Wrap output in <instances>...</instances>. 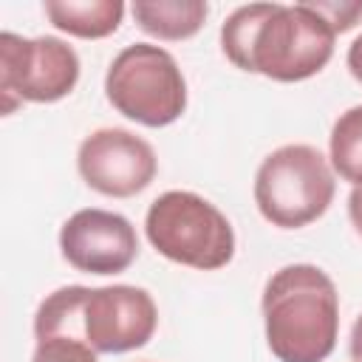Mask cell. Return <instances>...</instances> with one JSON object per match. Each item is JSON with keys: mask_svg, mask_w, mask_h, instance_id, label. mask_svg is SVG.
<instances>
[{"mask_svg": "<svg viewBox=\"0 0 362 362\" xmlns=\"http://www.w3.org/2000/svg\"><path fill=\"white\" fill-rule=\"evenodd\" d=\"M337 31L305 3L238 6L221 25L226 59L274 82H303L334 57Z\"/></svg>", "mask_w": 362, "mask_h": 362, "instance_id": "1", "label": "cell"}, {"mask_svg": "<svg viewBox=\"0 0 362 362\" xmlns=\"http://www.w3.org/2000/svg\"><path fill=\"white\" fill-rule=\"evenodd\" d=\"M158 325L150 291L139 286H62L34 314V337H71L96 354H124L147 345Z\"/></svg>", "mask_w": 362, "mask_h": 362, "instance_id": "2", "label": "cell"}, {"mask_svg": "<svg viewBox=\"0 0 362 362\" xmlns=\"http://www.w3.org/2000/svg\"><path fill=\"white\" fill-rule=\"evenodd\" d=\"M263 325L280 362H325L339 334L334 280L311 263L277 269L263 288Z\"/></svg>", "mask_w": 362, "mask_h": 362, "instance_id": "3", "label": "cell"}, {"mask_svg": "<svg viewBox=\"0 0 362 362\" xmlns=\"http://www.w3.org/2000/svg\"><path fill=\"white\" fill-rule=\"evenodd\" d=\"M144 232L158 255L189 269L215 272L235 255V232L226 215L187 189L158 195L147 209Z\"/></svg>", "mask_w": 362, "mask_h": 362, "instance_id": "4", "label": "cell"}, {"mask_svg": "<svg viewBox=\"0 0 362 362\" xmlns=\"http://www.w3.org/2000/svg\"><path fill=\"white\" fill-rule=\"evenodd\" d=\"M334 170L311 144H283L272 150L255 175V204L280 229H300L325 215L334 201Z\"/></svg>", "mask_w": 362, "mask_h": 362, "instance_id": "5", "label": "cell"}, {"mask_svg": "<svg viewBox=\"0 0 362 362\" xmlns=\"http://www.w3.org/2000/svg\"><path fill=\"white\" fill-rule=\"evenodd\" d=\"M107 102L144 127H164L187 110V82L170 51L133 42L119 51L105 74Z\"/></svg>", "mask_w": 362, "mask_h": 362, "instance_id": "6", "label": "cell"}, {"mask_svg": "<svg viewBox=\"0 0 362 362\" xmlns=\"http://www.w3.org/2000/svg\"><path fill=\"white\" fill-rule=\"evenodd\" d=\"M79 57L59 37L0 34V110L14 113L23 102H57L76 88Z\"/></svg>", "mask_w": 362, "mask_h": 362, "instance_id": "7", "label": "cell"}, {"mask_svg": "<svg viewBox=\"0 0 362 362\" xmlns=\"http://www.w3.org/2000/svg\"><path fill=\"white\" fill-rule=\"evenodd\" d=\"M76 167L90 189L110 198H130L150 187L158 161L141 136L124 127H99L82 139Z\"/></svg>", "mask_w": 362, "mask_h": 362, "instance_id": "8", "label": "cell"}, {"mask_svg": "<svg viewBox=\"0 0 362 362\" xmlns=\"http://www.w3.org/2000/svg\"><path fill=\"white\" fill-rule=\"evenodd\" d=\"M62 257L88 274H119L139 255L133 223L107 209H79L59 229Z\"/></svg>", "mask_w": 362, "mask_h": 362, "instance_id": "9", "label": "cell"}, {"mask_svg": "<svg viewBox=\"0 0 362 362\" xmlns=\"http://www.w3.org/2000/svg\"><path fill=\"white\" fill-rule=\"evenodd\" d=\"M42 8L54 28L82 40L113 34L124 17L122 0H45Z\"/></svg>", "mask_w": 362, "mask_h": 362, "instance_id": "10", "label": "cell"}, {"mask_svg": "<svg viewBox=\"0 0 362 362\" xmlns=\"http://www.w3.org/2000/svg\"><path fill=\"white\" fill-rule=\"evenodd\" d=\"M130 11L141 31L167 42H178L201 31L209 8L204 0H136Z\"/></svg>", "mask_w": 362, "mask_h": 362, "instance_id": "11", "label": "cell"}, {"mask_svg": "<svg viewBox=\"0 0 362 362\" xmlns=\"http://www.w3.org/2000/svg\"><path fill=\"white\" fill-rule=\"evenodd\" d=\"M328 150H331L328 158L337 175L359 187L362 184V105L339 113V119L331 127Z\"/></svg>", "mask_w": 362, "mask_h": 362, "instance_id": "12", "label": "cell"}, {"mask_svg": "<svg viewBox=\"0 0 362 362\" xmlns=\"http://www.w3.org/2000/svg\"><path fill=\"white\" fill-rule=\"evenodd\" d=\"M31 362H96V351L82 339L48 337V339H37Z\"/></svg>", "mask_w": 362, "mask_h": 362, "instance_id": "13", "label": "cell"}, {"mask_svg": "<svg viewBox=\"0 0 362 362\" xmlns=\"http://www.w3.org/2000/svg\"><path fill=\"white\" fill-rule=\"evenodd\" d=\"M311 11H317L337 34L351 31L362 20V0H308Z\"/></svg>", "mask_w": 362, "mask_h": 362, "instance_id": "14", "label": "cell"}, {"mask_svg": "<svg viewBox=\"0 0 362 362\" xmlns=\"http://www.w3.org/2000/svg\"><path fill=\"white\" fill-rule=\"evenodd\" d=\"M348 218H351L356 235H362V184L354 187L348 195Z\"/></svg>", "mask_w": 362, "mask_h": 362, "instance_id": "15", "label": "cell"}, {"mask_svg": "<svg viewBox=\"0 0 362 362\" xmlns=\"http://www.w3.org/2000/svg\"><path fill=\"white\" fill-rule=\"evenodd\" d=\"M345 59H348V71H351V76H354L356 82H362V34L351 42Z\"/></svg>", "mask_w": 362, "mask_h": 362, "instance_id": "16", "label": "cell"}, {"mask_svg": "<svg viewBox=\"0 0 362 362\" xmlns=\"http://www.w3.org/2000/svg\"><path fill=\"white\" fill-rule=\"evenodd\" d=\"M348 351H351V359L354 362H362V314L356 317V322L351 328V345H348Z\"/></svg>", "mask_w": 362, "mask_h": 362, "instance_id": "17", "label": "cell"}]
</instances>
